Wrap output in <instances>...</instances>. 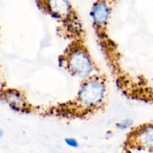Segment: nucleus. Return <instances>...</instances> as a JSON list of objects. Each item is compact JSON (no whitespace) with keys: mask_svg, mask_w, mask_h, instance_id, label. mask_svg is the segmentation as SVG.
Returning a JSON list of instances; mask_svg holds the SVG:
<instances>
[{"mask_svg":"<svg viewBox=\"0 0 153 153\" xmlns=\"http://www.w3.org/2000/svg\"><path fill=\"white\" fill-rule=\"evenodd\" d=\"M134 142L143 147H153V126H147L137 131V133L131 134L127 143L130 144Z\"/></svg>","mask_w":153,"mask_h":153,"instance_id":"423d86ee","label":"nucleus"},{"mask_svg":"<svg viewBox=\"0 0 153 153\" xmlns=\"http://www.w3.org/2000/svg\"><path fill=\"white\" fill-rule=\"evenodd\" d=\"M0 88H1V81H0Z\"/></svg>","mask_w":153,"mask_h":153,"instance_id":"9d476101","label":"nucleus"},{"mask_svg":"<svg viewBox=\"0 0 153 153\" xmlns=\"http://www.w3.org/2000/svg\"><path fill=\"white\" fill-rule=\"evenodd\" d=\"M108 1H109V0H108Z\"/></svg>","mask_w":153,"mask_h":153,"instance_id":"9b49d317","label":"nucleus"},{"mask_svg":"<svg viewBox=\"0 0 153 153\" xmlns=\"http://www.w3.org/2000/svg\"><path fill=\"white\" fill-rule=\"evenodd\" d=\"M111 13L108 0H97L92 8L93 20L97 28H105Z\"/></svg>","mask_w":153,"mask_h":153,"instance_id":"7ed1b4c3","label":"nucleus"},{"mask_svg":"<svg viewBox=\"0 0 153 153\" xmlns=\"http://www.w3.org/2000/svg\"><path fill=\"white\" fill-rule=\"evenodd\" d=\"M106 96V82L103 76H91L82 83L75 100L66 105V114L83 117L98 110Z\"/></svg>","mask_w":153,"mask_h":153,"instance_id":"f257e3e1","label":"nucleus"},{"mask_svg":"<svg viewBox=\"0 0 153 153\" xmlns=\"http://www.w3.org/2000/svg\"><path fill=\"white\" fill-rule=\"evenodd\" d=\"M1 135V130H0V136Z\"/></svg>","mask_w":153,"mask_h":153,"instance_id":"1a4fd4ad","label":"nucleus"},{"mask_svg":"<svg viewBox=\"0 0 153 153\" xmlns=\"http://www.w3.org/2000/svg\"><path fill=\"white\" fill-rule=\"evenodd\" d=\"M61 59L64 67L73 76L88 78L94 72V64L89 52L79 43L70 45Z\"/></svg>","mask_w":153,"mask_h":153,"instance_id":"f03ea898","label":"nucleus"},{"mask_svg":"<svg viewBox=\"0 0 153 153\" xmlns=\"http://www.w3.org/2000/svg\"><path fill=\"white\" fill-rule=\"evenodd\" d=\"M131 123H132V121L131 120H126L123 121L122 123H120L117 125V126L119 127V128L123 129V128H127V127L130 126L131 125Z\"/></svg>","mask_w":153,"mask_h":153,"instance_id":"0eeeda50","label":"nucleus"},{"mask_svg":"<svg viewBox=\"0 0 153 153\" xmlns=\"http://www.w3.org/2000/svg\"><path fill=\"white\" fill-rule=\"evenodd\" d=\"M4 99L7 104L14 110L20 112L30 111V105L25 95L17 90H9L4 94Z\"/></svg>","mask_w":153,"mask_h":153,"instance_id":"39448f33","label":"nucleus"},{"mask_svg":"<svg viewBox=\"0 0 153 153\" xmlns=\"http://www.w3.org/2000/svg\"><path fill=\"white\" fill-rule=\"evenodd\" d=\"M45 7L52 16L67 19L71 15V5L67 0H45Z\"/></svg>","mask_w":153,"mask_h":153,"instance_id":"20e7f679","label":"nucleus"},{"mask_svg":"<svg viewBox=\"0 0 153 153\" xmlns=\"http://www.w3.org/2000/svg\"><path fill=\"white\" fill-rule=\"evenodd\" d=\"M65 142L69 146H72V147H77L78 145H79L78 144L77 140L73 138H67L65 140Z\"/></svg>","mask_w":153,"mask_h":153,"instance_id":"6e6552de","label":"nucleus"}]
</instances>
